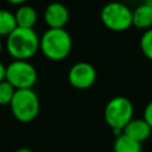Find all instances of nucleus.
Wrapping results in <instances>:
<instances>
[{
  "mask_svg": "<svg viewBox=\"0 0 152 152\" xmlns=\"http://www.w3.org/2000/svg\"><path fill=\"white\" fill-rule=\"evenodd\" d=\"M133 104L127 97L115 96L107 102L103 116L104 121L113 131H122L133 119Z\"/></svg>",
  "mask_w": 152,
  "mask_h": 152,
  "instance_id": "nucleus-5",
  "label": "nucleus"
},
{
  "mask_svg": "<svg viewBox=\"0 0 152 152\" xmlns=\"http://www.w3.org/2000/svg\"><path fill=\"white\" fill-rule=\"evenodd\" d=\"M37 70L28 61H12L6 65L5 80L15 89H32L37 82Z\"/></svg>",
  "mask_w": 152,
  "mask_h": 152,
  "instance_id": "nucleus-6",
  "label": "nucleus"
},
{
  "mask_svg": "<svg viewBox=\"0 0 152 152\" xmlns=\"http://www.w3.org/2000/svg\"><path fill=\"white\" fill-rule=\"evenodd\" d=\"M5 48L13 61H28L39 50V37L34 28H14L7 37Z\"/></svg>",
  "mask_w": 152,
  "mask_h": 152,
  "instance_id": "nucleus-1",
  "label": "nucleus"
},
{
  "mask_svg": "<svg viewBox=\"0 0 152 152\" xmlns=\"http://www.w3.org/2000/svg\"><path fill=\"white\" fill-rule=\"evenodd\" d=\"M142 119L150 125V127L152 128V101H150L147 103V106L144 109V116Z\"/></svg>",
  "mask_w": 152,
  "mask_h": 152,
  "instance_id": "nucleus-16",
  "label": "nucleus"
},
{
  "mask_svg": "<svg viewBox=\"0 0 152 152\" xmlns=\"http://www.w3.org/2000/svg\"><path fill=\"white\" fill-rule=\"evenodd\" d=\"M14 28H17L14 13L0 8V38L7 37Z\"/></svg>",
  "mask_w": 152,
  "mask_h": 152,
  "instance_id": "nucleus-13",
  "label": "nucleus"
},
{
  "mask_svg": "<svg viewBox=\"0 0 152 152\" xmlns=\"http://www.w3.org/2000/svg\"><path fill=\"white\" fill-rule=\"evenodd\" d=\"M6 2L11 4V5H15V6H21V5H25L27 0H5Z\"/></svg>",
  "mask_w": 152,
  "mask_h": 152,
  "instance_id": "nucleus-18",
  "label": "nucleus"
},
{
  "mask_svg": "<svg viewBox=\"0 0 152 152\" xmlns=\"http://www.w3.org/2000/svg\"><path fill=\"white\" fill-rule=\"evenodd\" d=\"M6 77V65L0 61V82L5 81Z\"/></svg>",
  "mask_w": 152,
  "mask_h": 152,
  "instance_id": "nucleus-17",
  "label": "nucleus"
},
{
  "mask_svg": "<svg viewBox=\"0 0 152 152\" xmlns=\"http://www.w3.org/2000/svg\"><path fill=\"white\" fill-rule=\"evenodd\" d=\"M43 18L49 28H64L69 21V10L62 2H51L45 7Z\"/></svg>",
  "mask_w": 152,
  "mask_h": 152,
  "instance_id": "nucleus-8",
  "label": "nucleus"
},
{
  "mask_svg": "<svg viewBox=\"0 0 152 152\" xmlns=\"http://www.w3.org/2000/svg\"><path fill=\"white\" fill-rule=\"evenodd\" d=\"M122 133L141 144L150 138V135L152 134V128L144 119H132L125 126Z\"/></svg>",
  "mask_w": 152,
  "mask_h": 152,
  "instance_id": "nucleus-9",
  "label": "nucleus"
},
{
  "mask_svg": "<svg viewBox=\"0 0 152 152\" xmlns=\"http://www.w3.org/2000/svg\"><path fill=\"white\" fill-rule=\"evenodd\" d=\"M2 52V42H1V38H0V53Z\"/></svg>",
  "mask_w": 152,
  "mask_h": 152,
  "instance_id": "nucleus-21",
  "label": "nucleus"
},
{
  "mask_svg": "<svg viewBox=\"0 0 152 152\" xmlns=\"http://www.w3.org/2000/svg\"><path fill=\"white\" fill-rule=\"evenodd\" d=\"M14 152H33V151L30 150V148H27V147H20V148H18V150H15Z\"/></svg>",
  "mask_w": 152,
  "mask_h": 152,
  "instance_id": "nucleus-19",
  "label": "nucleus"
},
{
  "mask_svg": "<svg viewBox=\"0 0 152 152\" xmlns=\"http://www.w3.org/2000/svg\"><path fill=\"white\" fill-rule=\"evenodd\" d=\"M100 19L108 30L114 32H124L133 26L132 10L120 1L106 4L100 12Z\"/></svg>",
  "mask_w": 152,
  "mask_h": 152,
  "instance_id": "nucleus-4",
  "label": "nucleus"
},
{
  "mask_svg": "<svg viewBox=\"0 0 152 152\" xmlns=\"http://www.w3.org/2000/svg\"><path fill=\"white\" fill-rule=\"evenodd\" d=\"M13 116L24 124L33 121L40 110L39 97L33 89L15 90L13 99L10 103Z\"/></svg>",
  "mask_w": 152,
  "mask_h": 152,
  "instance_id": "nucleus-3",
  "label": "nucleus"
},
{
  "mask_svg": "<svg viewBox=\"0 0 152 152\" xmlns=\"http://www.w3.org/2000/svg\"><path fill=\"white\" fill-rule=\"evenodd\" d=\"M72 49V39L65 28H48L39 37V50L50 61L65 59Z\"/></svg>",
  "mask_w": 152,
  "mask_h": 152,
  "instance_id": "nucleus-2",
  "label": "nucleus"
},
{
  "mask_svg": "<svg viewBox=\"0 0 152 152\" xmlns=\"http://www.w3.org/2000/svg\"><path fill=\"white\" fill-rule=\"evenodd\" d=\"M17 27L23 28H33L38 20V14L34 7L30 5H21L18 7V10L14 13Z\"/></svg>",
  "mask_w": 152,
  "mask_h": 152,
  "instance_id": "nucleus-10",
  "label": "nucleus"
},
{
  "mask_svg": "<svg viewBox=\"0 0 152 152\" xmlns=\"http://www.w3.org/2000/svg\"><path fill=\"white\" fill-rule=\"evenodd\" d=\"M144 5H146V6H148V7H151L152 8V0H144V2H142Z\"/></svg>",
  "mask_w": 152,
  "mask_h": 152,
  "instance_id": "nucleus-20",
  "label": "nucleus"
},
{
  "mask_svg": "<svg viewBox=\"0 0 152 152\" xmlns=\"http://www.w3.org/2000/svg\"><path fill=\"white\" fill-rule=\"evenodd\" d=\"M132 24L137 28H152V8L141 4L132 11Z\"/></svg>",
  "mask_w": 152,
  "mask_h": 152,
  "instance_id": "nucleus-11",
  "label": "nucleus"
},
{
  "mask_svg": "<svg viewBox=\"0 0 152 152\" xmlns=\"http://www.w3.org/2000/svg\"><path fill=\"white\" fill-rule=\"evenodd\" d=\"M113 152H141V144L121 133L114 140Z\"/></svg>",
  "mask_w": 152,
  "mask_h": 152,
  "instance_id": "nucleus-12",
  "label": "nucleus"
},
{
  "mask_svg": "<svg viewBox=\"0 0 152 152\" xmlns=\"http://www.w3.org/2000/svg\"><path fill=\"white\" fill-rule=\"evenodd\" d=\"M14 93H15V89L6 80L0 82V106L10 104Z\"/></svg>",
  "mask_w": 152,
  "mask_h": 152,
  "instance_id": "nucleus-15",
  "label": "nucleus"
},
{
  "mask_svg": "<svg viewBox=\"0 0 152 152\" xmlns=\"http://www.w3.org/2000/svg\"><path fill=\"white\" fill-rule=\"evenodd\" d=\"M140 49L144 56L152 61V28L146 30L140 38Z\"/></svg>",
  "mask_w": 152,
  "mask_h": 152,
  "instance_id": "nucleus-14",
  "label": "nucleus"
},
{
  "mask_svg": "<svg viewBox=\"0 0 152 152\" xmlns=\"http://www.w3.org/2000/svg\"><path fill=\"white\" fill-rule=\"evenodd\" d=\"M96 76V70L90 63L78 62L69 69L68 81L76 89H88L95 83Z\"/></svg>",
  "mask_w": 152,
  "mask_h": 152,
  "instance_id": "nucleus-7",
  "label": "nucleus"
}]
</instances>
